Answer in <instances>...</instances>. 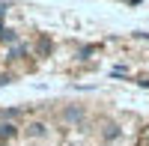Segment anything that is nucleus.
I'll list each match as a JSON object with an SVG mask.
<instances>
[{
  "mask_svg": "<svg viewBox=\"0 0 149 146\" xmlns=\"http://www.w3.org/2000/svg\"><path fill=\"white\" fill-rule=\"evenodd\" d=\"M84 111H66V119H81Z\"/></svg>",
  "mask_w": 149,
  "mask_h": 146,
  "instance_id": "7ed1b4c3",
  "label": "nucleus"
},
{
  "mask_svg": "<svg viewBox=\"0 0 149 146\" xmlns=\"http://www.w3.org/2000/svg\"><path fill=\"white\" fill-rule=\"evenodd\" d=\"M15 134V125L12 122H0V137H12Z\"/></svg>",
  "mask_w": 149,
  "mask_h": 146,
  "instance_id": "f03ea898",
  "label": "nucleus"
},
{
  "mask_svg": "<svg viewBox=\"0 0 149 146\" xmlns=\"http://www.w3.org/2000/svg\"><path fill=\"white\" fill-rule=\"evenodd\" d=\"M27 134H30V137H45V134H48V125H45V122H33V125L27 128Z\"/></svg>",
  "mask_w": 149,
  "mask_h": 146,
  "instance_id": "f257e3e1",
  "label": "nucleus"
}]
</instances>
